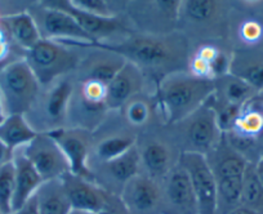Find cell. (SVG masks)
Returning <instances> with one entry per match:
<instances>
[{
    "label": "cell",
    "instance_id": "5bb4252c",
    "mask_svg": "<svg viewBox=\"0 0 263 214\" xmlns=\"http://www.w3.org/2000/svg\"><path fill=\"white\" fill-rule=\"evenodd\" d=\"M119 199L129 214H154L163 208L160 183L143 173L126 182Z\"/></svg>",
    "mask_w": 263,
    "mask_h": 214
},
{
    "label": "cell",
    "instance_id": "30bf717a",
    "mask_svg": "<svg viewBox=\"0 0 263 214\" xmlns=\"http://www.w3.org/2000/svg\"><path fill=\"white\" fill-rule=\"evenodd\" d=\"M21 151L44 182L61 180L66 173L70 172V164L65 153L48 133H37L31 142L21 147Z\"/></svg>",
    "mask_w": 263,
    "mask_h": 214
},
{
    "label": "cell",
    "instance_id": "e0dca14e",
    "mask_svg": "<svg viewBox=\"0 0 263 214\" xmlns=\"http://www.w3.org/2000/svg\"><path fill=\"white\" fill-rule=\"evenodd\" d=\"M163 181V209L171 211L169 214H197L191 182L178 163Z\"/></svg>",
    "mask_w": 263,
    "mask_h": 214
},
{
    "label": "cell",
    "instance_id": "44dd1931",
    "mask_svg": "<svg viewBox=\"0 0 263 214\" xmlns=\"http://www.w3.org/2000/svg\"><path fill=\"white\" fill-rule=\"evenodd\" d=\"M136 142L137 138L132 130H108L97 141L93 140L92 153L96 158V165L119 158L135 147Z\"/></svg>",
    "mask_w": 263,
    "mask_h": 214
},
{
    "label": "cell",
    "instance_id": "ee69618b",
    "mask_svg": "<svg viewBox=\"0 0 263 214\" xmlns=\"http://www.w3.org/2000/svg\"><path fill=\"white\" fill-rule=\"evenodd\" d=\"M69 214H96V213H90V211H84V210H77V209H71Z\"/></svg>",
    "mask_w": 263,
    "mask_h": 214
},
{
    "label": "cell",
    "instance_id": "1f68e13d",
    "mask_svg": "<svg viewBox=\"0 0 263 214\" xmlns=\"http://www.w3.org/2000/svg\"><path fill=\"white\" fill-rule=\"evenodd\" d=\"M70 3L74 8L93 14V16L103 17V18L118 17V13L114 11L112 4L105 0H71Z\"/></svg>",
    "mask_w": 263,
    "mask_h": 214
},
{
    "label": "cell",
    "instance_id": "ffe728a7",
    "mask_svg": "<svg viewBox=\"0 0 263 214\" xmlns=\"http://www.w3.org/2000/svg\"><path fill=\"white\" fill-rule=\"evenodd\" d=\"M12 163L14 165V196L12 211H14L35 196L40 186L44 183V180L24 155L21 148L13 152Z\"/></svg>",
    "mask_w": 263,
    "mask_h": 214
},
{
    "label": "cell",
    "instance_id": "f1b7e54d",
    "mask_svg": "<svg viewBox=\"0 0 263 214\" xmlns=\"http://www.w3.org/2000/svg\"><path fill=\"white\" fill-rule=\"evenodd\" d=\"M240 205L257 214H263V186L255 173V164L252 163H248L244 172Z\"/></svg>",
    "mask_w": 263,
    "mask_h": 214
},
{
    "label": "cell",
    "instance_id": "484cf974",
    "mask_svg": "<svg viewBox=\"0 0 263 214\" xmlns=\"http://www.w3.org/2000/svg\"><path fill=\"white\" fill-rule=\"evenodd\" d=\"M36 135L25 115H8L0 124V141L12 152L26 146Z\"/></svg>",
    "mask_w": 263,
    "mask_h": 214
},
{
    "label": "cell",
    "instance_id": "277c9868",
    "mask_svg": "<svg viewBox=\"0 0 263 214\" xmlns=\"http://www.w3.org/2000/svg\"><path fill=\"white\" fill-rule=\"evenodd\" d=\"M80 57L82 54L75 45L42 39L25 52L24 60L44 88L77 71Z\"/></svg>",
    "mask_w": 263,
    "mask_h": 214
},
{
    "label": "cell",
    "instance_id": "74e56055",
    "mask_svg": "<svg viewBox=\"0 0 263 214\" xmlns=\"http://www.w3.org/2000/svg\"><path fill=\"white\" fill-rule=\"evenodd\" d=\"M11 214H39V210H37V204H36V198L32 196L29 201L24 204L20 209L12 211Z\"/></svg>",
    "mask_w": 263,
    "mask_h": 214
},
{
    "label": "cell",
    "instance_id": "f6af8a7d",
    "mask_svg": "<svg viewBox=\"0 0 263 214\" xmlns=\"http://www.w3.org/2000/svg\"><path fill=\"white\" fill-rule=\"evenodd\" d=\"M257 97H258V98H259V101H260V102H262V105H263V89H262V90H260V92H258Z\"/></svg>",
    "mask_w": 263,
    "mask_h": 214
},
{
    "label": "cell",
    "instance_id": "d4e9b609",
    "mask_svg": "<svg viewBox=\"0 0 263 214\" xmlns=\"http://www.w3.org/2000/svg\"><path fill=\"white\" fill-rule=\"evenodd\" d=\"M230 132L259 142L263 137V105L257 95L242 106Z\"/></svg>",
    "mask_w": 263,
    "mask_h": 214
},
{
    "label": "cell",
    "instance_id": "8d00e7d4",
    "mask_svg": "<svg viewBox=\"0 0 263 214\" xmlns=\"http://www.w3.org/2000/svg\"><path fill=\"white\" fill-rule=\"evenodd\" d=\"M218 52L219 50L217 49L216 47H213V45H203L200 49L197 50L195 56L200 57L201 60H204V61H206L209 65H211V62L216 59Z\"/></svg>",
    "mask_w": 263,
    "mask_h": 214
},
{
    "label": "cell",
    "instance_id": "7a4b0ae2",
    "mask_svg": "<svg viewBox=\"0 0 263 214\" xmlns=\"http://www.w3.org/2000/svg\"><path fill=\"white\" fill-rule=\"evenodd\" d=\"M214 92V80L201 79L190 71L172 72L159 82V105L168 124H176L205 105Z\"/></svg>",
    "mask_w": 263,
    "mask_h": 214
},
{
    "label": "cell",
    "instance_id": "8fae6325",
    "mask_svg": "<svg viewBox=\"0 0 263 214\" xmlns=\"http://www.w3.org/2000/svg\"><path fill=\"white\" fill-rule=\"evenodd\" d=\"M48 134L58 143L65 153L70 164V173L95 182V177L89 167L93 133L78 128L66 127Z\"/></svg>",
    "mask_w": 263,
    "mask_h": 214
},
{
    "label": "cell",
    "instance_id": "7c38bea8",
    "mask_svg": "<svg viewBox=\"0 0 263 214\" xmlns=\"http://www.w3.org/2000/svg\"><path fill=\"white\" fill-rule=\"evenodd\" d=\"M45 6L69 13L79 24V26L87 32L93 40V43H105L114 44L130 36V31L126 25L119 17L103 18V17L93 16L74 8L70 2H43Z\"/></svg>",
    "mask_w": 263,
    "mask_h": 214
},
{
    "label": "cell",
    "instance_id": "6da1fadb",
    "mask_svg": "<svg viewBox=\"0 0 263 214\" xmlns=\"http://www.w3.org/2000/svg\"><path fill=\"white\" fill-rule=\"evenodd\" d=\"M93 44L119 53L126 61L136 65L145 76L148 74L150 76H159L160 80L172 72L182 71L183 65L187 64L189 44L186 37L182 35H130L114 44Z\"/></svg>",
    "mask_w": 263,
    "mask_h": 214
},
{
    "label": "cell",
    "instance_id": "60d3db41",
    "mask_svg": "<svg viewBox=\"0 0 263 214\" xmlns=\"http://www.w3.org/2000/svg\"><path fill=\"white\" fill-rule=\"evenodd\" d=\"M255 173H257L258 178H259L260 183H262L263 186V156L255 163Z\"/></svg>",
    "mask_w": 263,
    "mask_h": 214
},
{
    "label": "cell",
    "instance_id": "7bdbcfd3",
    "mask_svg": "<svg viewBox=\"0 0 263 214\" xmlns=\"http://www.w3.org/2000/svg\"><path fill=\"white\" fill-rule=\"evenodd\" d=\"M7 118L6 112H4V107H3V102H2V97H0V124L4 122V119Z\"/></svg>",
    "mask_w": 263,
    "mask_h": 214
},
{
    "label": "cell",
    "instance_id": "9c48e42d",
    "mask_svg": "<svg viewBox=\"0 0 263 214\" xmlns=\"http://www.w3.org/2000/svg\"><path fill=\"white\" fill-rule=\"evenodd\" d=\"M178 164L190 178L196 199L197 214H217V183L206 156L182 152Z\"/></svg>",
    "mask_w": 263,
    "mask_h": 214
},
{
    "label": "cell",
    "instance_id": "bcb514c9",
    "mask_svg": "<svg viewBox=\"0 0 263 214\" xmlns=\"http://www.w3.org/2000/svg\"><path fill=\"white\" fill-rule=\"evenodd\" d=\"M0 214H2V211H0Z\"/></svg>",
    "mask_w": 263,
    "mask_h": 214
},
{
    "label": "cell",
    "instance_id": "8992f818",
    "mask_svg": "<svg viewBox=\"0 0 263 214\" xmlns=\"http://www.w3.org/2000/svg\"><path fill=\"white\" fill-rule=\"evenodd\" d=\"M42 90V85L24 59L0 67V97L6 115H26Z\"/></svg>",
    "mask_w": 263,
    "mask_h": 214
},
{
    "label": "cell",
    "instance_id": "f35d334b",
    "mask_svg": "<svg viewBox=\"0 0 263 214\" xmlns=\"http://www.w3.org/2000/svg\"><path fill=\"white\" fill-rule=\"evenodd\" d=\"M12 159H13V152L0 141V168L11 163Z\"/></svg>",
    "mask_w": 263,
    "mask_h": 214
},
{
    "label": "cell",
    "instance_id": "4dcf8cb0",
    "mask_svg": "<svg viewBox=\"0 0 263 214\" xmlns=\"http://www.w3.org/2000/svg\"><path fill=\"white\" fill-rule=\"evenodd\" d=\"M14 196V165L13 163L0 168V211L2 214L12 213Z\"/></svg>",
    "mask_w": 263,
    "mask_h": 214
},
{
    "label": "cell",
    "instance_id": "d6a6232c",
    "mask_svg": "<svg viewBox=\"0 0 263 214\" xmlns=\"http://www.w3.org/2000/svg\"><path fill=\"white\" fill-rule=\"evenodd\" d=\"M231 61L229 54L219 50L216 59L211 62V71H212V79L216 80L218 77L224 76V75L230 74V69H231Z\"/></svg>",
    "mask_w": 263,
    "mask_h": 214
},
{
    "label": "cell",
    "instance_id": "f546056e",
    "mask_svg": "<svg viewBox=\"0 0 263 214\" xmlns=\"http://www.w3.org/2000/svg\"><path fill=\"white\" fill-rule=\"evenodd\" d=\"M153 98L142 93L135 95L124 105L123 115L130 127L141 128L147 124L153 115Z\"/></svg>",
    "mask_w": 263,
    "mask_h": 214
},
{
    "label": "cell",
    "instance_id": "b9f144b4",
    "mask_svg": "<svg viewBox=\"0 0 263 214\" xmlns=\"http://www.w3.org/2000/svg\"><path fill=\"white\" fill-rule=\"evenodd\" d=\"M227 214H257V213L253 210H250V209L245 208V206L240 205V206H237V208L232 209V210L229 211Z\"/></svg>",
    "mask_w": 263,
    "mask_h": 214
},
{
    "label": "cell",
    "instance_id": "ba28073f",
    "mask_svg": "<svg viewBox=\"0 0 263 214\" xmlns=\"http://www.w3.org/2000/svg\"><path fill=\"white\" fill-rule=\"evenodd\" d=\"M27 13L36 24L42 39L77 44L93 43L89 35L79 26L74 17L66 12L48 7L40 2L30 7Z\"/></svg>",
    "mask_w": 263,
    "mask_h": 214
},
{
    "label": "cell",
    "instance_id": "e575fe53",
    "mask_svg": "<svg viewBox=\"0 0 263 214\" xmlns=\"http://www.w3.org/2000/svg\"><path fill=\"white\" fill-rule=\"evenodd\" d=\"M189 71L192 75H195V76L201 77V79H212L211 65L206 61H204V60H201L200 57H192L189 64Z\"/></svg>",
    "mask_w": 263,
    "mask_h": 214
},
{
    "label": "cell",
    "instance_id": "3957f363",
    "mask_svg": "<svg viewBox=\"0 0 263 214\" xmlns=\"http://www.w3.org/2000/svg\"><path fill=\"white\" fill-rule=\"evenodd\" d=\"M206 160L217 183V214H227L240 206L247 159L229 145L223 134L217 147L206 155Z\"/></svg>",
    "mask_w": 263,
    "mask_h": 214
},
{
    "label": "cell",
    "instance_id": "5b68a950",
    "mask_svg": "<svg viewBox=\"0 0 263 214\" xmlns=\"http://www.w3.org/2000/svg\"><path fill=\"white\" fill-rule=\"evenodd\" d=\"M74 87V77L70 75L42 87L31 110L25 115L35 132L50 133L67 127V110Z\"/></svg>",
    "mask_w": 263,
    "mask_h": 214
},
{
    "label": "cell",
    "instance_id": "d6986e66",
    "mask_svg": "<svg viewBox=\"0 0 263 214\" xmlns=\"http://www.w3.org/2000/svg\"><path fill=\"white\" fill-rule=\"evenodd\" d=\"M138 148V147H137ZM141 158V169L143 174L159 182L164 180L178 162H173V151L165 141L150 138L145 141L142 147L138 148Z\"/></svg>",
    "mask_w": 263,
    "mask_h": 214
},
{
    "label": "cell",
    "instance_id": "4316f807",
    "mask_svg": "<svg viewBox=\"0 0 263 214\" xmlns=\"http://www.w3.org/2000/svg\"><path fill=\"white\" fill-rule=\"evenodd\" d=\"M230 74L245 80L260 92L263 89V54H237L231 61Z\"/></svg>",
    "mask_w": 263,
    "mask_h": 214
},
{
    "label": "cell",
    "instance_id": "603a6c76",
    "mask_svg": "<svg viewBox=\"0 0 263 214\" xmlns=\"http://www.w3.org/2000/svg\"><path fill=\"white\" fill-rule=\"evenodd\" d=\"M35 198L39 214H69L72 209L61 180L45 181L36 191Z\"/></svg>",
    "mask_w": 263,
    "mask_h": 214
},
{
    "label": "cell",
    "instance_id": "ab89813d",
    "mask_svg": "<svg viewBox=\"0 0 263 214\" xmlns=\"http://www.w3.org/2000/svg\"><path fill=\"white\" fill-rule=\"evenodd\" d=\"M9 54V44L7 42L6 32L0 29V64L8 57Z\"/></svg>",
    "mask_w": 263,
    "mask_h": 214
},
{
    "label": "cell",
    "instance_id": "4fadbf2b",
    "mask_svg": "<svg viewBox=\"0 0 263 214\" xmlns=\"http://www.w3.org/2000/svg\"><path fill=\"white\" fill-rule=\"evenodd\" d=\"M67 45L82 47L87 50L84 56L80 57L79 66H78V80H96L107 85L114 79L116 74L120 71L126 64V60L119 53L112 50L103 49L92 44H77V43H63Z\"/></svg>",
    "mask_w": 263,
    "mask_h": 214
},
{
    "label": "cell",
    "instance_id": "7402d4cb",
    "mask_svg": "<svg viewBox=\"0 0 263 214\" xmlns=\"http://www.w3.org/2000/svg\"><path fill=\"white\" fill-rule=\"evenodd\" d=\"M0 21L3 24V31L8 34L12 40L22 49H31L39 40H42L36 24L27 12L8 14Z\"/></svg>",
    "mask_w": 263,
    "mask_h": 214
},
{
    "label": "cell",
    "instance_id": "2e32d148",
    "mask_svg": "<svg viewBox=\"0 0 263 214\" xmlns=\"http://www.w3.org/2000/svg\"><path fill=\"white\" fill-rule=\"evenodd\" d=\"M61 181L72 209L96 214H102L106 210L111 195L96 182L78 177L70 172L66 173Z\"/></svg>",
    "mask_w": 263,
    "mask_h": 214
},
{
    "label": "cell",
    "instance_id": "836d02e7",
    "mask_svg": "<svg viewBox=\"0 0 263 214\" xmlns=\"http://www.w3.org/2000/svg\"><path fill=\"white\" fill-rule=\"evenodd\" d=\"M263 29L258 22L247 21L240 29V36L248 44H255L262 37Z\"/></svg>",
    "mask_w": 263,
    "mask_h": 214
},
{
    "label": "cell",
    "instance_id": "83f0119b",
    "mask_svg": "<svg viewBox=\"0 0 263 214\" xmlns=\"http://www.w3.org/2000/svg\"><path fill=\"white\" fill-rule=\"evenodd\" d=\"M221 13V4L212 0H189L181 2L178 17L183 16L184 20L196 26H204L217 21Z\"/></svg>",
    "mask_w": 263,
    "mask_h": 214
},
{
    "label": "cell",
    "instance_id": "9a60e30c",
    "mask_svg": "<svg viewBox=\"0 0 263 214\" xmlns=\"http://www.w3.org/2000/svg\"><path fill=\"white\" fill-rule=\"evenodd\" d=\"M97 167L100 168L101 178L97 185L110 195L119 198L126 182L141 173V158L137 146L114 160L97 164Z\"/></svg>",
    "mask_w": 263,
    "mask_h": 214
},
{
    "label": "cell",
    "instance_id": "d590c367",
    "mask_svg": "<svg viewBox=\"0 0 263 214\" xmlns=\"http://www.w3.org/2000/svg\"><path fill=\"white\" fill-rule=\"evenodd\" d=\"M102 214H129L126 211V209L124 208V205L121 204L120 199L118 196L111 195L110 201H108V205L106 208V210Z\"/></svg>",
    "mask_w": 263,
    "mask_h": 214
},
{
    "label": "cell",
    "instance_id": "ac0fdd59",
    "mask_svg": "<svg viewBox=\"0 0 263 214\" xmlns=\"http://www.w3.org/2000/svg\"><path fill=\"white\" fill-rule=\"evenodd\" d=\"M145 75L136 65L126 61L123 69L107 84L106 106L108 111H118L129 100L142 93Z\"/></svg>",
    "mask_w": 263,
    "mask_h": 214
},
{
    "label": "cell",
    "instance_id": "cb8c5ba5",
    "mask_svg": "<svg viewBox=\"0 0 263 214\" xmlns=\"http://www.w3.org/2000/svg\"><path fill=\"white\" fill-rule=\"evenodd\" d=\"M257 94L258 92L252 85L232 74H227L214 80L213 95L223 102L242 107Z\"/></svg>",
    "mask_w": 263,
    "mask_h": 214
},
{
    "label": "cell",
    "instance_id": "52a82bcc",
    "mask_svg": "<svg viewBox=\"0 0 263 214\" xmlns=\"http://www.w3.org/2000/svg\"><path fill=\"white\" fill-rule=\"evenodd\" d=\"M172 128L173 143L181 153L194 152L206 156L217 147L223 135L217 124L216 112L206 102L186 119L172 124Z\"/></svg>",
    "mask_w": 263,
    "mask_h": 214
}]
</instances>
